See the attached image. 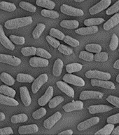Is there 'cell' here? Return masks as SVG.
I'll return each instance as SVG.
<instances>
[{
  "label": "cell",
  "mask_w": 119,
  "mask_h": 135,
  "mask_svg": "<svg viewBox=\"0 0 119 135\" xmlns=\"http://www.w3.org/2000/svg\"><path fill=\"white\" fill-rule=\"evenodd\" d=\"M32 22H33V20L31 16L22 17V18L11 19L6 21L4 26L6 29L14 30L30 25L32 23Z\"/></svg>",
  "instance_id": "1"
},
{
  "label": "cell",
  "mask_w": 119,
  "mask_h": 135,
  "mask_svg": "<svg viewBox=\"0 0 119 135\" xmlns=\"http://www.w3.org/2000/svg\"><path fill=\"white\" fill-rule=\"evenodd\" d=\"M116 82H119V74L117 75V77H116Z\"/></svg>",
  "instance_id": "58"
},
{
  "label": "cell",
  "mask_w": 119,
  "mask_h": 135,
  "mask_svg": "<svg viewBox=\"0 0 119 135\" xmlns=\"http://www.w3.org/2000/svg\"><path fill=\"white\" fill-rule=\"evenodd\" d=\"M37 52V48L34 46L30 47H24L21 49V53L25 56H34Z\"/></svg>",
  "instance_id": "38"
},
{
  "label": "cell",
  "mask_w": 119,
  "mask_h": 135,
  "mask_svg": "<svg viewBox=\"0 0 119 135\" xmlns=\"http://www.w3.org/2000/svg\"><path fill=\"white\" fill-rule=\"evenodd\" d=\"M0 63H6L13 66H18L21 63V60L14 56L0 54Z\"/></svg>",
  "instance_id": "7"
},
{
  "label": "cell",
  "mask_w": 119,
  "mask_h": 135,
  "mask_svg": "<svg viewBox=\"0 0 119 135\" xmlns=\"http://www.w3.org/2000/svg\"><path fill=\"white\" fill-rule=\"evenodd\" d=\"M37 5L41 7H44V8H48L52 10L55 8V4L51 0H37L36 1Z\"/></svg>",
  "instance_id": "25"
},
{
  "label": "cell",
  "mask_w": 119,
  "mask_h": 135,
  "mask_svg": "<svg viewBox=\"0 0 119 135\" xmlns=\"http://www.w3.org/2000/svg\"><path fill=\"white\" fill-rule=\"evenodd\" d=\"M57 86L63 92L69 96L70 97H74V91L71 86H69L66 82H64L63 81H58L57 82Z\"/></svg>",
  "instance_id": "19"
},
{
  "label": "cell",
  "mask_w": 119,
  "mask_h": 135,
  "mask_svg": "<svg viewBox=\"0 0 119 135\" xmlns=\"http://www.w3.org/2000/svg\"><path fill=\"white\" fill-rule=\"evenodd\" d=\"M111 0H102L100 2L95 4V6L89 9V13L91 15H95L98 13L102 11L107 8H108L111 5Z\"/></svg>",
  "instance_id": "6"
},
{
  "label": "cell",
  "mask_w": 119,
  "mask_h": 135,
  "mask_svg": "<svg viewBox=\"0 0 119 135\" xmlns=\"http://www.w3.org/2000/svg\"><path fill=\"white\" fill-rule=\"evenodd\" d=\"M107 101L111 103L112 105H113L116 107H117L119 108V98L115 96H109L107 98Z\"/></svg>",
  "instance_id": "51"
},
{
  "label": "cell",
  "mask_w": 119,
  "mask_h": 135,
  "mask_svg": "<svg viewBox=\"0 0 119 135\" xmlns=\"http://www.w3.org/2000/svg\"><path fill=\"white\" fill-rule=\"evenodd\" d=\"M63 40H64V42L66 44H69V45H70L71 46H74V47H76V46L79 45V42L78 40H75V39H74L71 37H70V36H65Z\"/></svg>",
  "instance_id": "45"
},
{
  "label": "cell",
  "mask_w": 119,
  "mask_h": 135,
  "mask_svg": "<svg viewBox=\"0 0 119 135\" xmlns=\"http://www.w3.org/2000/svg\"><path fill=\"white\" fill-rule=\"evenodd\" d=\"M16 80L18 82H27V83H30V82H33L34 78L32 75H29V74L19 73L17 75Z\"/></svg>",
  "instance_id": "29"
},
{
  "label": "cell",
  "mask_w": 119,
  "mask_h": 135,
  "mask_svg": "<svg viewBox=\"0 0 119 135\" xmlns=\"http://www.w3.org/2000/svg\"><path fill=\"white\" fill-rule=\"evenodd\" d=\"M10 40L15 44H18V45H23L25 44V40L24 37H19V36L15 35H11L9 37Z\"/></svg>",
  "instance_id": "48"
},
{
  "label": "cell",
  "mask_w": 119,
  "mask_h": 135,
  "mask_svg": "<svg viewBox=\"0 0 119 135\" xmlns=\"http://www.w3.org/2000/svg\"><path fill=\"white\" fill-rule=\"evenodd\" d=\"M107 121L108 123H111V124H117V123H119V113L109 117V118H107Z\"/></svg>",
  "instance_id": "52"
},
{
  "label": "cell",
  "mask_w": 119,
  "mask_h": 135,
  "mask_svg": "<svg viewBox=\"0 0 119 135\" xmlns=\"http://www.w3.org/2000/svg\"><path fill=\"white\" fill-rule=\"evenodd\" d=\"M83 65L78 63H73L68 64L66 66V70L68 73H73L75 72H79L81 70Z\"/></svg>",
  "instance_id": "30"
},
{
  "label": "cell",
  "mask_w": 119,
  "mask_h": 135,
  "mask_svg": "<svg viewBox=\"0 0 119 135\" xmlns=\"http://www.w3.org/2000/svg\"><path fill=\"white\" fill-rule=\"evenodd\" d=\"M49 63L48 59L40 57H32L29 59V65L34 68L47 67Z\"/></svg>",
  "instance_id": "13"
},
{
  "label": "cell",
  "mask_w": 119,
  "mask_h": 135,
  "mask_svg": "<svg viewBox=\"0 0 119 135\" xmlns=\"http://www.w3.org/2000/svg\"><path fill=\"white\" fill-rule=\"evenodd\" d=\"M39 127L37 124H29V125H23L20 126L18 129V132L20 134H29L37 132Z\"/></svg>",
  "instance_id": "18"
},
{
  "label": "cell",
  "mask_w": 119,
  "mask_h": 135,
  "mask_svg": "<svg viewBox=\"0 0 119 135\" xmlns=\"http://www.w3.org/2000/svg\"><path fill=\"white\" fill-rule=\"evenodd\" d=\"M88 109L90 114H95L110 111L113 109V108L107 105H95L89 106Z\"/></svg>",
  "instance_id": "15"
},
{
  "label": "cell",
  "mask_w": 119,
  "mask_h": 135,
  "mask_svg": "<svg viewBox=\"0 0 119 135\" xmlns=\"http://www.w3.org/2000/svg\"><path fill=\"white\" fill-rule=\"evenodd\" d=\"M0 9L8 12H13L16 9V6L10 2H0Z\"/></svg>",
  "instance_id": "31"
},
{
  "label": "cell",
  "mask_w": 119,
  "mask_h": 135,
  "mask_svg": "<svg viewBox=\"0 0 119 135\" xmlns=\"http://www.w3.org/2000/svg\"><path fill=\"white\" fill-rule=\"evenodd\" d=\"M50 35L51 37H53L55 38H57L58 40H63L65 37V34L63 33V32L60 31L59 30L56 29V28H51L50 30Z\"/></svg>",
  "instance_id": "39"
},
{
  "label": "cell",
  "mask_w": 119,
  "mask_h": 135,
  "mask_svg": "<svg viewBox=\"0 0 119 135\" xmlns=\"http://www.w3.org/2000/svg\"><path fill=\"white\" fill-rule=\"evenodd\" d=\"M0 79L4 84L8 86H12L15 84L14 78L6 73H2L0 75Z\"/></svg>",
  "instance_id": "26"
},
{
  "label": "cell",
  "mask_w": 119,
  "mask_h": 135,
  "mask_svg": "<svg viewBox=\"0 0 119 135\" xmlns=\"http://www.w3.org/2000/svg\"><path fill=\"white\" fill-rule=\"evenodd\" d=\"M79 58L84 61L91 62L94 59V55L92 54V53L88 52L86 51H82L79 54Z\"/></svg>",
  "instance_id": "41"
},
{
  "label": "cell",
  "mask_w": 119,
  "mask_h": 135,
  "mask_svg": "<svg viewBox=\"0 0 119 135\" xmlns=\"http://www.w3.org/2000/svg\"><path fill=\"white\" fill-rule=\"evenodd\" d=\"M105 22V20L102 18H89L84 21V25L86 26H92V25H100Z\"/></svg>",
  "instance_id": "35"
},
{
  "label": "cell",
  "mask_w": 119,
  "mask_h": 135,
  "mask_svg": "<svg viewBox=\"0 0 119 135\" xmlns=\"http://www.w3.org/2000/svg\"><path fill=\"white\" fill-rule=\"evenodd\" d=\"M79 25V21L76 20H64L61 21L60 26L67 29H75Z\"/></svg>",
  "instance_id": "24"
},
{
  "label": "cell",
  "mask_w": 119,
  "mask_h": 135,
  "mask_svg": "<svg viewBox=\"0 0 119 135\" xmlns=\"http://www.w3.org/2000/svg\"><path fill=\"white\" fill-rule=\"evenodd\" d=\"M27 120H28V117L25 113L18 114V115H13L11 119L12 123H14V124L20 123V122H25L27 121Z\"/></svg>",
  "instance_id": "33"
},
{
  "label": "cell",
  "mask_w": 119,
  "mask_h": 135,
  "mask_svg": "<svg viewBox=\"0 0 119 135\" xmlns=\"http://www.w3.org/2000/svg\"><path fill=\"white\" fill-rule=\"evenodd\" d=\"M19 6L20 8H22L24 10H26L29 12L34 13L37 11V7L35 6H34L32 4H29L28 2H21L19 4Z\"/></svg>",
  "instance_id": "37"
},
{
  "label": "cell",
  "mask_w": 119,
  "mask_h": 135,
  "mask_svg": "<svg viewBox=\"0 0 119 135\" xmlns=\"http://www.w3.org/2000/svg\"><path fill=\"white\" fill-rule=\"evenodd\" d=\"M111 134L113 135L115 134H119V126L116 127V128H114L113 129V131L111 132Z\"/></svg>",
  "instance_id": "55"
},
{
  "label": "cell",
  "mask_w": 119,
  "mask_h": 135,
  "mask_svg": "<svg viewBox=\"0 0 119 135\" xmlns=\"http://www.w3.org/2000/svg\"><path fill=\"white\" fill-rule=\"evenodd\" d=\"M119 23V13H116L113 16H112L111 18L108 20L106 23L104 24L103 27L105 30H109L111 28H113L117 25Z\"/></svg>",
  "instance_id": "21"
},
{
  "label": "cell",
  "mask_w": 119,
  "mask_h": 135,
  "mask_svg": "<svg viewBox=\"0 0 119 135\" xmlns=\"http://www.w3.org/2000/svg\"><path fill=\"white\" fill-rule=\"evenodd\" d=\"M36 55H37L38 56H40L42 57V58H44V59H51V57H52L50 53L48 52L47 51L42 48H37Z\"/></svg>",
  "instance_id": "43"
},
{
  "label": "cell",
  "mask_w": 119,
  "mask_h": 135,
  "mask_svg": "<svg viewBox=\"0 0 119 135\" xmlns=\"http://www.w3.org/2000/svg\"><path fill=\"white\" fill-rule=\"evenodd\" d=\"M46 108H40L39 109L37 110L36 111H34L32 113V118L36 119V120H38V119H40V118H43L44 115H46Z\"/></svg>",
  "instance_id": "46"
},
{
  "label": "cell",
  "mask_w": 119,
  "mask_h": 135,
  "mask_svg": "<svg viewBox=\"0 0 119 135\" xmlns=\"http://www.w3.org/2000/svg\"><path fill=\"white\" fill-rule=\"evenodd\" d=\"M86 50L89 52L99 53L102 51V46L97 44H89L86 46Z\"/></svg>",
  "instance_id": "40"
},
{
  "label": "cell",
  "mask_w": 119,
  "mask_h": 135,
  "mask_svg": "<svg viewBox=\"0 0 119 135\" xmlns=\"http://www.w3.org/2000/svg\"><path fill=\"white\" fill-rule=\"evenodd\" d=\"M5 118H6L5 114H4V113L0 112V121H3V120H5Z\"/></svg>",
  "instance_id": "56"
},
{
  "label": "cell",
  "mask_w": 119,
  "mask_h": 135,
  "mask_svg": "<svg viewBox=\"0 0 119 135\" xmlns=\"http://www.w3.org/2000/svg\"><path fill=\"white\" fill-rule=\"evenodd\" d=\"M64 101V98L60 96H57L54 97L53 99H50L48 102V106L50 108H55L57 107L59 104H60L62 102Z\"/></svg>",
  "instance_id": "36"
},
{
  "label": "cell",
  "mask_w": 119,
  "mask_h": 135,
  "mask_svg": "<svg viewBox=\"0 0 119 135\" xmlns=\"http://www.w3.org/2000/svg\"><path fill=\"white\" fill-rule=\"evenodd\" d=\"M53 95V88L51 86H49L46 91V92L39 100H38V103L40 106H44L49 102L51 98Z\"/></svg>",
  "instance_id": "16"
},
{
  "label": "cell",
  "mask_w": 119,
  "mask_h": 135,
  "mask_svg": "<svg viewBox=\"0 0 119 135\" xmlns=\"http://www.w3.org/2000/svg\"><path fill=\"white\" fill-rule=\"evenodd\" d=\"M100 122V118L98 117H93L90 119L85 120L84 122H81L80 124H78L77 129L79 131H83L87 129L90 128L92 126H94Z\"/></svg>",
  "instance_id": "11"
},
{
  "label": "cell",
  "mask_w": 119,
  "mask_h": 135,
  "mask_svg": "<svg viewBox=\"0 0 119 135\" xmlns=\"http://www.w3.org/2000/svg\"><path fill=\"white\" fill-rule=\"evenodd\" d=\"M73 134V131L71 129H67L66 131H63L62 132L59 133V135H71Z\"/></svg>",
  "instance_id": "54"
},
{
  "label": "cell",
  "mask_w": 119,
  "mask_h": 135,
  "mask_svg": "<svg viewBox=\"0 0 119 135\" xmlns=\"http://www.w3.org/2000/svg\"><path fill=\"white\" fill-rule=\"evenodd\" d=\"M46 40H47V42H48L53 47H54V48H58L59 46V45L60 44V42H59L58 40H57L56 39L52 37L50 35L46 36Z\"/></svg>",
  "instance_id": "50"
},
{
  "label": "cell",
  "mask_w": 119,
  "mask_h": 135,
  "mask_svg": "<svg viewBox=\"0 0 119 135\" xmlns=\"http://www.w3.org/2000/svg\"><path fill=\"white\" fill-rule=\"evenodd\" d=\"M63 68V62L60 59H58L55 61L53 68V74L55 77H59L62 74Z\"/></svg>",
  "instance_id": "23"
},
{
  "label": "cell",
  "mask_w": 119,
  "mask_h": 135,
  "mask_svg": "<svg viewBox=\"0 0 119 135\" xmlns=\"http://www.w3.org/2000/svg\"><path fill=\"white\" fill-rule=\"evenodd\" d=\"M20 94L21 100L25 106H29L32 103V99L28 89L26 86L20 87Z\"/></svg>",
  "instance_id": "17"
},
{
  "label": "cell",
  "mask_w": 119,
  "mask_h": 135,
  "mask_svg": "<svg viewBox=\"0 0 119 135\" xmlns=\"http://www.w3.org/2000/svg\"><path fill=\"white\" fill-rule=\"evenodd\" d=\"M48 75L47 74L44 73L42 74L41 75L39 76L37 79L34 80L32 85V91L34 94L38 92V91L39 90L40 88L44 85L46 82L48 81Z\"/></svg>",
  "instance_id": "5"
},
{
  "label": "cell",
  "mask_w": 119,
  "mask_h": 135,
  "mask_svg": "<svg viewBox=\"0 0 119 135\" xmlns=\"http://www.w3.org/2000/svg\"><path fill=\"white\" fill-rule=\"evenodd\" d=\"M98 27L96 25L88 26L86 27H81L76 30V33L81 35H91V34L97 33L98 32Z\"/></svg>",
  "instance_id": "20"
},
{
  "label": "cell",
  "mask_w": 119,
  "mask_h": 135,
  "mask_svg": "<svg viewBox=\"0 0 119 135\" xmlns=\"http://www.w3.org/2000/svg\"><path fill=\"white\" fill-rule=\"evenodd\" d=\"M0 42L5 48L8 49L9 50L13 51L15 49L14 44H13L12 42L10 40H8L7 37L4 33L3 27L0 25Z\"/></svg>",
  "instance_id": "14"
},
{
  "label": "cell",
  "mask_w": 119,
  "mask_h": 135,
  "mask_svg": "<svg viewBox=\"0 0 119 135\" xmlns=\"http://www.w3.org/2000/svg\"><path fill=\"white\" fill-rule=\"evenodd\" d=\"M119 11V0L116 2L113 6H110L106 11L107 15H112Z\"/></svg>",
  "instance_id": "49"
},
{
  "label": "cell",
  "mask_w": 119,
  "mask_h": 135,
  "mask_svg": "<svg viewBox=\"0 0 119 135\" xmlns=\"http://www.w3.org/2000/svg\"><path fill=\"white\" fill-rule=\"evenodd\" d=\"M113 129H114V124L108 123L106 126H105V127H103L102 129H101L100 130H99L98 132H97L95 133V134H111V132L113 131Z\"/></svg>",
  "instance_id": "34"
},
{
  "label": "cell",
  "mask_w": 119,
  "mask_h": 135,
  "mask_svg": "<svg viewBox=\"0 0 119 135\" xmlns=\"http://www.w3.org/2000/svg\"><path fill=\"white\" fill-rule=\"evenodd\" d=\"M63 81L69 84H73L78 86H84L85 85V81L81 78L72 75L71 73L66 74L63 77Z\"/></svg>",
  "instance_id": "4"
},
{
  "label": "cell",
  "mask_w": 119,
  "mask_h": 135,
  "mask_svg": "<svg viewBox=\"0 0 119 135\" xmlns=\"http://www.w3.org/2000/svg\"><path fill=\"white\" fill-rule=\"evenodd\" d=\"M108 54L106 52L96 53L94 56V60L97 62H105L108 60Z\"/></svg>",
  "instance_id": "42"
},
{
  "label": "cell",
  "mask_w": 119,
  "mask_h": 135,
  "mask_svg": "<svg viewBox=\"0 0 119 135\" xmlns=\"http://www.w3.org/2000/svg\"><path fill=\"white\" fill-rule=\"evenodd\" d=\"M13 134V131L12 128L10 127L0 129V135Z\"/></svg>",
  "instance_id": "53"
},
{
  "label": "cell",
  "mask_w": 119,
  "mask_h": 135,
  "mask_svg": "<svg viewBox=\"0 0 119 135\" xmlns=\"http://www.w3.org/2000/svg\"><path fill=\"white\" fill-rule=\"evenodd\" d=\"M113 68H116V69H119V59L114 63V64H113Z\"/></svg>",
  "instance_id": "57"
},
{
  "label": "cell",
  "mask_w": 119,
  "mask_h": 135,
  "mask_svg": "<svg viewBox=\"0 0 119 135\" xmlns=\"http://www.w3.org/2000/svg\"><path fill=\"white\" fill-rule=\"evenodd\" d=\"M86 78L90 79H99V80H109L111 79V74L109 73L99 71V70H88L85 74Z\"/></svg>",
  "instance_id": "2"
},
{
  "label": "cell",
  "mask_w": 119,
  "mask_h": 135,
  "mask_svg": "<svg viewBox=\"0 0 119 135\" xmlns=\"http://www.w3.org/2000/svg\"><path fill=\"white\" fill-rule=\"evenodd\" d=\"M118 51H119V49H118Z\"/></svg>",
  "instance_id": "60"
},
{
  "label": "cell",
  "mask_w": 119,
  "mask_h": 135,
  "mask_svg": "<svg viewBox=\"0 0 119 135\" xmlns=\"http://www.w3.org/2000/svg\"><path fill=\"white\" fill-rule=\"evenodd\" d=\"M58 48V51L60 52L65 55H71L74 53V51L72 49L65 46L64 44H60Z\"/></svg>",
  "instance_id": "47"
},
{
  "label": "cell",
  "mask_w": 119,
  "mask_h": 135,
  "mask_svg": "<svg viewBox=\"0 0 119 135\" xmlns=\"http://www.w3.org/2000/svg\"><path fill=\"white\" fill-rule=\"evenodd\" d=\"M118 37L116 34H113L111 36V40L109 44V48L111 51H114L117 49L118 46Z\"/></svg>",
  "instance_id": "44"
},
{
  "label": "cell",
  "mask_w": 119,
  "mask_h": 135,
  "mask_svg": "<svg viewBox=\"0 0 119 135\" xmlns=\"http://www.w3.org/2000/svg\"><path fill=\"white\" fill-rule=\"evenodd\" d=\"M41 14L44 17L55 19L60 17V14L55 11H52L50 9H44L41 11Z\"/></svg>",
  "instance_id": "32"
},
{
  "label": "cell",
  "mask_w": 119,
  "mask_h": 135,
  "mask_svg": "<svg viewBox=\"0 0 119 135\" xmlns=\"http://www.w3.org/2000/svg\"><path fill=\"white\" fill-rule=\"evenodd\" d=\"M90 83L93 86H100L103 88L108 89H115L116 86L113 82L108 81V80H97V79H92Z\"/></svg>",
  "instance_id": "10"
},
{
  "label": "cell",
  "mask_w": 119,
  "mask_h": 135,
  "mask_svg": "<svg viewBox=\"0 0 119 135\" xmlns=\"http://www.w3.org/2000/svg\"><path fill=\"white\" fill-rule=\"evenodd\" d=\"M62 113L60 112H56L52 116H50L48 118H47L44 122V127L47 129H50L56 124L57 122H58L62 118Z\"/></svg>",
  "instance_id": "9"
},
{
  "label": "cell",
  "mask_w": 119,
  "mask_h": 135,
  "mask_svg": "<svg viewBox=\"0 0 119 135\" xmlns=\"http://www.w3.org/2000/svg\"><path fill=\"white\" fill-rule=\"evenodd\" d=\"M74 1L76 2H84V1H85V0H74Z\"/></svg>",
  "instance_id": "59"
},
{
  "label": "cell",
  "mask_w": 119,
  "mask_h": 135,
  "mask_svg": "<svg viewBox=\"0 0 119 135\" xmlns=\"http://www.w3.org/2000/svg\"><path fill=\"white\" fill-rule=\"evenodd\" d=\"M0 94L13 98L16 94V92L13 89L11 88L9 86L6 85H2L0 86Z\"/></svg>",
  "instance_id": "27"
},
{
  "label": "cell",
  "mask_w": 119,
  "mask_h": 135,
  "mask_svg": "<svg viewBox=\"0 0 119 135\" xmlns=\"http://www.w3.org/2000/svg\"><path fill=\"white\" fill-rule=\"evenodd\" d=\"M60 11L64 14L71 16H83L84 15V11L81 9L68 6L67 4H63L60 7Z\"/></svg>",
  "instance_id": "3"
},
{
  "label": "cell",
  "mask_w": 119,
  "mask_h": 135,
  "mask_svg": "<svg viewBox=\"0 0 119 135\" xmlns=\"http://www.w3.org/2000/svg\"><path fill=\"white\" fill-rule=\"evenodd\" d=\"M45 29H46V25H44V23H39V24H37V27H35V29L34 30L33 32H32V37L35 40L39 39Z\"/></svg>",
  "instance_id": "28"
},
{
  "label": "cell",
  "mask_w": 119,
  "mask_h": 135,
  "mask_svg": "<svg viewBox=\"0 0 119 135\" xmlns=\"http://www.w3.org/2000/svg\"><path fill=\"white\" fill-rule=\"evenodd\" d=\"M63 110L67 113L79 110L84 108V103L81 101H73L70 103H67L66 105L63 106Z\"/></svg>",
  "instance_id": "12"
},
{
  "label": "cell",
  "mask_w": 119,
  "mask_h": 135,
  "mask_svg": "<svg viewBox=\"0 0 119 135\" xmlns=\"http://www.w3.org/2000/svg\"><path fill=\"white\" fill-rule=\"evenodd\" d=\"M104 96V94L100 91H90L86 90L83 91L80 94L79 99L81 100H87V99H102Z\"/></svg>",
  "instance_id": "8"
},
{
  "label": "cell",
  "mask_w": 119,
  "mask_h": 135,
  "mask_svg": "<svg viewBox=\"0 0 119 135\" xmlns=\"http://www.w3.org/2000/svg\"><path fill=\"white\" fill-rule=\"evenodd\" d=\"M0 103L3 105H10V106H17L19 105L18 101L15 100L13 98L8 96H4L0 94Z\"/></svg>",
  "instance_id": "22"
}]
</instances>
